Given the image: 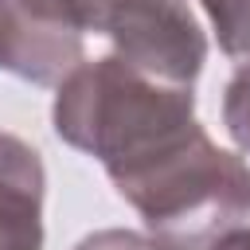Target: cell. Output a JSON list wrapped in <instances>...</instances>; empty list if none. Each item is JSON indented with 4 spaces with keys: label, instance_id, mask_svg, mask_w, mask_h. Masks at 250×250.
<instances>
[{
    "label": "cell",
    "instance_id": "9c48e42d",
    "mask_svg": "<svg viewBox=\"0 0 250 250\" xmlns=\"http://www.w3.org/2000/svg\"><path fill=\"white\" fill-rule=\"evenodd\" d=\"M215 250H250V227L230 230L227 238H219V242H215Z\"/></svg>",
    "mask_w": 250,
    "mask_h": 250
},
{
    "label": "cell",
    "instance_id": "5b68a950",
    "mask_svg": "<svg viewBox=\"0 0 250 250\" xmlns=\"http://www.w3.org/2000/svg\"><path fill=\"white\" fill-rule=\"evenodd\" d=\"M215 23L219 47L234 59L250 55V0H199Z\"/></svg>",
    "mask_w": 250,
    "mask_h": 250
},
{
    "label": "cell",
    "instance_id": "3957f363",
    "mask_svg": "<svg viewBox=\"0 0 250 250\" xmlns=\"http://www.w3.org/2000/svg\"><path fill=\"white\" fill-rule=\"evenodd\" d=\"M16 4L35 23L113 39L117 59L172 86H195V74L207 59V39L188 0H16Z\"/></svg>",
    "mask_w": 250,
    "mask_h": 250
},
{
    "label": "cell",
    "instance_id": "8992f818",
    "mask_svg": "<svg viewBox=\"0 0 250 250\" xmlns=\"http://www.w3.org/2000/svg\"><path fill=\"white\" fill-rule=\"evenodd\" d=\"M223 125L230 141L242 152H250V62H242L223 90Z\"/></svg>",
    "mask_w": 250,
    "mask_h": 250
},
{
    "label": "cell",
    "instance_id": "277c9868",
    "mask_svg": "<svg viewBox=\"0 0 250 250\" xmlns=\"http://www.w3.org/2000/svg\"><path fill=\"white\" fill-rule=\"evenodd\" d=\"M43 188L39 152L0 133V250H43Z\"/></svg>",
    "mask_w": 250,
    "mask_h": 250
},
{
    "label": "cell",
    "instance_id": "52a82bcc",
    "mask_svg": "<svg viewBox=\"0 0 250 250\" xmlns=\"http://www.w3.org/2000/svg\"><path fill=\"white\" fill-rule=\"evenodd\" d=\"M74 250H156V246L148 242V234H137L125 227H105V230L86 234Z\"/></svg>",
    "mask_w": 250,
    "mask_h": 250
},
{
    "label": "cell",
    "instance_id": "6da1fadb",
    "mask_svg": "<svg viewBox=\"0 0 250 250\" xmlns=\"http://www.w3.org/2000/svg\"><path fill=\"white\" fill-rule=\"evenodd\" d=\"M156 250H215L250 219V164L219 148L191 117L156 145L105 164Z\"/></svg>",
    "mask_w": 250,
    "mask_h": 250
},
{
    "label": "cell",
    "instance_id": "7a4b0ae2",
    "mask_svg": "<svg viewBox=\"0 0 250 250\" xmlns=\"http://www.w3.org/2000/svg\"><path fill=\"white\" fill-rule=\"evenodd\" d=\"M195 117L191 86L160 82L117 55L78 62L55 94V133L102 164H117Z\"/></svg>",
    "mask_w": 250,
    "mask_h": 250
},
{
    "label": "cell",
    "instance_id": "ba28073f",
    "mask_svg": "<svg viewBox=\"0 0 250 250\" xmlns=\"http://www.w3.org/2000/svg\"><path fill=\"white\" fill-rule=\"evenodd\" d=\"M12 59V16H8V0H0V66H8Z\"/></svg>",
    "mask_w": 250,
    "mask_h": 250
}]
</instances>
